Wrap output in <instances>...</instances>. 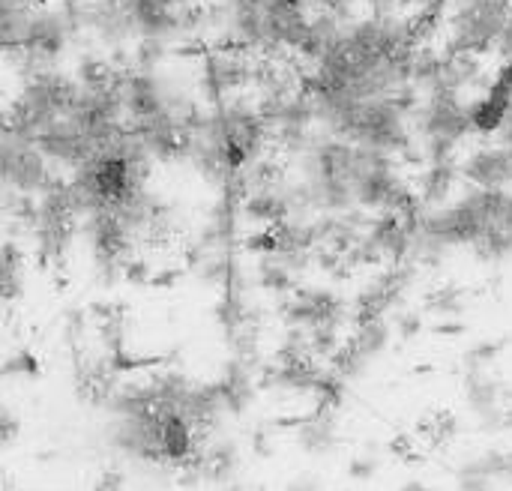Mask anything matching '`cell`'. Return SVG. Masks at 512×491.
I'll use <instances>...</instances> for the list:
<instances>
[{
  "label": "cell",
  "mask_w": 512,
  "mask_h": 491,
  "mask_svg": "<svg viewBox=\"0 0 512 491\" xmlns=\"http://www.w3.org/2000/svg\"><path fill=\"white\" fill-rule=\"evenodd\" d=\"M270 132L258 99L252 93H237L219 102H207L198 126L189 132L183 147V165L207 183L216 195H237L240 174L270 153Z\"/></svg>",
  "instance_id": "cell-1"
},
{
  "label": "cell",
  "mask_w": 512,
  "mask_h": 491,
  "mask_svg": "<svg viewBox=\"0 0 512 491\" xmlns=\"http://www.w3.org/2000/svg\"><path fill=\"white\" fill-rule=\"evenodd\" d=\"M75 93H78V78L72 75L69 66H48V69L24 72L18 75L12 93L6 96L3 126L33 141L45 126H51L69 111Z\"/></svg>",
  "instance_id": "cell-2"
},
{
  "label": "cell",
  "mask_w": 512,
  "mask_h": 491,
  "mask_svg": "<svg viewBox=\"0 0 512 491\" xmlns=\"http://www.w3.org/2000/svg\"><path fill=\"white\" fill-rule=\"evenodd\" d=\"M81 51V30L72 9V0H45L39 3L24 27L18 54L9 60L15 75L66 66Z\"/></svg>",
  "instance_id": "cell-3"
},
{
  "label": "cell",
  "mask_w": 512,
  "mask_h": 491,
  "mask_svg": "<svg viewBox=\"0 0 512 491\" xmlns=\"http://www.w3.org/2000/svg\"><path fill=\"white\" fill-rule=\"evenodd\" d=\"M30 255L48 267L60 270L69 264L78 246V210L69 195L66 177H54L33 201V219L24 234Z\"/></svg>",
  "instance_id": "cell-4"
},
{
  "label": "cell",
  "mask_w": 512,
  "mask_h": 491,
  "mask_svg": "<svg viewBox=\"0 0 512 491\" xmlns=\"http://www.w3.org/2000/svg\"><path fill=\"white\" fill-rule=\"evenodd\" d=\"M510 15L512 0H456L447 12L444 51L477 57L492 54Z\"/></svg>",
  "instance_id": "cell-5"
},
{
  "label": "cell",
  "mask_w": 512,
  "mask_h": 491,
  "mask_svg": "<svg viewBox=\"0 0 512 491\" xmlns=\"http://www.w3.org/2000/svg\"><path fill=\"white\" fill-rule=\"evenodd\" d=\"M54 177L60 174L36 141L0 126V192L36 198Z\"/></svg>",
  "instance_id": "cell-6"
},
{
  "label": "cell",
  "mask_w": 512,
  "mask_h": 491,
  "mask_svg": "<svg viewBox=\"0 0 512 491\" xmlns=\"http://www.w3.org/2000/svg\"><path fill=\"white\" fill-rule=\"evenodd\" d=\"M258 57L234 45H207L195 63V81L207 102H219L252 90Z\"/></svg>",
  "instance_id": "cell-7"
},
{
  "label": "cell",
  "mask_w": 512,
  "mask_h": 491,
  "mask_svg": "<svg viewBox=\"0 0 512 491\" xmlns=\"http://www.w3.org/2000/svg\"><path fill=\"white\" fill-rule=\"evenodd\" d=\"M411 132L417 141H447L459 147L465 138L474 135L465 93L444 90V87L423 93L420 105L411 114Z\"/></svg>",
  "instance_id": "cell-8"
},
{
  "label": "cell",
  "mask_w": 512,
  "mask_h": 491,
  "mask_svg": "<svg viewBox=\"0 0 512 491\" xmlns=\"http://www.w3.org/2000/svg\"><path fill=\"white\" fill-rule=\"evenodd\" d=\"M459 174L468 186L480 189H512V147L507 144H480L462 162Z\"/></svg>",
  "instance_id": "cell-9"
},
{
  "label": "cell",
  "mask_w": 512,
  "mask_h": 491,
  "mask_svg": "<svg viewBox=\"0 0 512 491\" xmlns=\"http://www.w3.org/2000/svg\"><path fill=\"white\" fill-rule=\"evenodd\" d=\"M512 99V69L507 63L498 66V72L489 78L483 96L468 99V120H471V132L480 138H492L504 120V111Z\"/></svg>",
  "instance_id": "cell-10"
},
{
  "label": "cell",
  "mask_w": 512,
  "mask_h": 491,
  "mask_svg": "<svg viewBox=\"0 0 512 491\" xmlns=\"http://www.w3.org/2000/svg\"><path fill=\"white\" fill-rule=\"evenodd\" d=\"M462 183V174H459V162H429L420 168V177H417V195L426 207H441V204H450L453 201V192L456 186Z\"/></svg>",
  "instance_id": "cell-11"
},
{
  "label": "cell",
  "mask_w": 512,
  "mask_h": 491,
  "mask_svg": "<svg viewBox=\"0 0 512 491\" xmlns=\"http://www.w3.org/2000/svg\"><path fill=\"white\" fill-rule=\"evenodd\" d=\"M471 252L483 264H504L512 258V213H504L486 225V231L471 243Z\"/></svg>",
  "instance_id": "cell-12"
},
{
  "label": "cell",
  "mask_w": 512,
  "mask_h": 491,
  "mask_svg": "<svg viewBox=\"0 0 512 491\" xmlns=\"http://www.w3.org/2000/svg\"><path fill=\"white\" fill-rule=\"evenodd\" d=\"M24 288V252L9 240L0 246V303H9Z\"/></svg>",
  "instance_id": "cell-13"
},
{
  "label": "cell",
  "mask_w": 512,
  "mask_h": 491,
  "mask_svg": "<svg viewBox=\"0 0 512 491\" xmlns=\"http://www.w3.org/2000/svg\"><path fill=\"white\" fill-rule=\"evenodd\" d=\"M468 306V291L459 285H441L426 297V312L438 318H459Z\"/></svg>",
  "instance_id": "cell-14"
},
{
  "label": "cell",
  "mask_w": 512,
  "mask_h": 491,
  "mask_svg": "<svg viewBox=\"0 0 512 491\" xmlns=\"http://www.w3.org/2000/svg\"><path fill=\"white\" fill-rule=\"evenodd\" d=\"M504 348H507V339H483V342H477L465 354V366L468 369H486V366H492L501 357Z\"/></svg>",
  "instance_id": "cell-15"
},
{
  "label": "cell",
  "mask_w": 512,
  "mask_h": 491,
  "mask_svg": "<svg viewBox=\"0 0 512 491\" xmlns=\"http://www.w3.org/2000/svg\"><path fill=\"white\" fill-rule=\"evenodd\" d=\"M396 333H399V339H405V342L417 339V336L423 333V315H420V312H399V315H396Z\"/></svg>",
  "instance_id": "cell-16"
},
{
  "label": "cell",
  "mask_w": 512,
  "mask_h": 491,
  "mask_svg": "<svg viewBox=\"0 0 512 491\" xmlns=\"http://www.w3.org/2000/svg\"><path fill=\"white\" fill-rule=\"evenodd\" d=\"M495 54H498V60L501 63H507L512 69V15L510 21L504 24V30H501V36H498V42H495V48H492Z\"/></svg>",
  "instance_id": "cell-17"
},
{
  "label": "cell",
  "mask_w": 512,
  "mask_h": 491,
  "mask_svg": "<svg viewBox=\"0 0 512 491\" xmlns=\"http://www.w3.org/2000/svg\"><path fill=\"white\" fill-rule=\"evenodd\" d=\"M468 327L462 324V321H450V318H444V324H438L435 327V333H441V336H462Z\"/></svg>",
  "instance_id": "cell-18"
},
{
  "label": "cell",
  "mask_w": 512,
  "mask_h": 491,
  "mask_svg": "<svg viewBox=\"0 0 512 491\" xmlns=\"http://www.w3.org/2000/svg\"><path fill=\"white\" fill-rule=\"evenodd\" d=\"M369 12H399V0H363Z\"/></svg>",
  "instance_id": "cell-19"
},
{
  "label": "cell",
  "mask_w": 512,
  "mask_h": 491,
  "mask_svg": "<svg viewBox=\"0 0 512 491\" xmlns=\"http://www.w3.org/2000/svg\"><path fill=\"white\" fill-rule=\"evenodd\" d=\"M405 491H429V489H426V486H420V483H411Z\"/></svg>",
  "instance_id": "cell-20"
},
{
  "label": "cell",
  "mask_w": 512,
  "mask_h": 491,
  "mask_svg": "<svg viewBox=\"0 0 512 491\" xmlns=\"http://www.w3.org/2000/svg\"><path fill=\"white\" fill-rule=\"evenodd\" d=\"M114 3H123V0H114Z\"/></svg>",
  "instance_id": "cell-21"
},
{
  "label": "cell",
  "mask_w": 512,
  "mask_h": 491,
  "mask_svg": "<svg viewBox=\"0 0 512 491\" xmlns=\"http://www.w3.org/2000/svg\"><path fill=\"white\" fill-rule=\"evenodd\" d=\"M360 3H363V0H360Z\"/></svg>",
  "instance_id": "cell-22"
},
{
  "label": "cell",
  "mask_w": 512,
  "mask_h": 491,
  "mask_svg": "<svg viewBox=\"0 0 512 491\" xmlns=\"http://www.w3.org/2000/svg\"><path fill=\"white\" fill-rule=\"evenodd\" d=\"M453 3H456V0H453Z\"/></svg>",
  "instance_id": "cell-23"
}]
</instances>
